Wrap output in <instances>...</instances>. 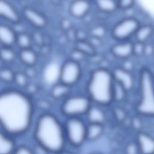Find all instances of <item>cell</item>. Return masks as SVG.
Segmentation results:
<instances>
[{"instance_id": "14", "label": "cell", "mask_w": 154, "mask_h": 154, "mask_svg": "<svg viewBox=\"0 0 154 154\" xmlns=\"http://www.w3.org/2000/svg\"><path fill=\"white\" fill-rule=\"evenodd\" d=\"M137 144L142 154H154V138L150 135L140 132L137 137Z\"/></svg>"}, {"instance_id": "17", "label": "cell", "mask_w": 154, "mask_h": 154, "mask_svg": "<svg viewBox=\"0 0 154 154\" xmlns=\"http://www.w3.org/2000/svg\"><path fill=\"white\" fill-rule=\"evenodd\" d=\"M86 114L89 123L102 125L105 120V114L103 110L96 106H91Z\"/></svg>"}, {"instance_id": "35", "label": "cell", "mask_w": 154, "mask_h": 154, "mask_svg": "<svg viewBox=\"0 0 154 154\" xmlns=\"http://www.w3.org/2000/svg\"><path fill=\"white\" fill-rule=\"evenodd\" d=\"M92 154H100V153H92Z\"/></svg>"}, {"instance_id": "6", "label": "cell", "mask_w": 154, "mask_h": 154, "mask_svg": "<svg viewBox=\"0 0 154 154\" xmlns=\"http://www.w3.org/2000/svg\"><path fill=\"white\" fill-rule=\"evenodd\" d=\"M90 100L85 96L78 95L66 97L63 102L61 109L64 115L69 117H78L86 114L89 109Z\"/></svg>"}, {"instance_id": "21", "label": "cell", "mask_w": 154, "mask_h": 154, "mask_svg": "<svg viewBox=\"0 0 154 154\" xmlns=\"http://www.w3.org/2000/svg\"><path fill=\"white\" fill-rule=\"evenodd\" d=\"M153 32V28L151 25H144L140 26L135 34L137 42L144 43L150 38Z\"/></svg>"}, {"instance_id": "34", "label": "cell", "mask_w": 154, "mask_h": 154, "mask_svg": "<svg viewBox=\"0 0 154 154\" xmlns=\"http://www.w3.org/2000/svg\"><path fill=\"white\" fill-rule=\"evenodd\" d=\"M57 154H73V153L70 152L66 151V150H63V151H61V152H59V153H58Z\"/></svg>"}, {"instance_id": "32", "label": "cell", "mask_w": 154, "mask_h": 154, "mask_svg": "<svg viewBox=\"0 0 154 154\" xmlns=\"http://www.w3.org/2000/svg\"><path fill=\"white\" fill-rule=\"evenodd\" d=\"M135 2L131 0H122L117 1V5L118 8H121L123 10H126L131 8Z\"/></svg>"}, {"instance_id": "11", "label": "cell", "mask_w": 154, "mask_h": 154, "mask_svg": "<svg viewBox=\"0 0 154 154\" xmlns=\"http://www.w3.org/2000/svg\"><path fill=\"white\" fill-rule=\"evenodd\" d=\"M0 18L13 23H18L20 20V16L15 7L4 1H0Z\"/></svg>"}, {"instance_id": "31", "label": "cell", "mask_w": 154, "mask_h": 154, "mask_svg": "<svg viewBox=\"0 0 154 154\" xmlns=\"http://www.w3.org/2000/svg\"><path fill=\"white\" fill-rule=\"evenodd\" d=\"M146 47L143 43L137 42L133 43V54L137 55H141L145 52Z\"/></svg>"}, {"instance_id": "26", "label": "cell", "mask_w": 154, "mask_h": 154, "mask_svg": "<svg viewBox=\"0 0 154 154\" xmlns=\"http://www.w3.org/2000/svg\"><path fill=\"white\" fill-rule=\"evenodd\" d=\"M15 73L10 68L0 69V80L7 83L13 82Z\"/></svg>"}, {"instance_id": "20", "label": "cell", "mask_w": 154, "mask_h": 154, "mask_svg": "<svg viewBox=\"0 0 154 154\" xmlns=\"http://www.w3.org/2000/svg\"><path fill=\"white\" fill-rule=\"evenodd\" d=\"M70 91V87L61 82L54 84L51 89V95L55 99H60L68 96Z\"/></svg>"}, {"instance_id": "28", "label": "cell", "mask_w": 154, "mask_h": 154, "mask_svg": "<svg viewBox=\"0 0 154 154\" xmlns=\"http://www.w3.org/2000/svg\"><path fill=\"white\" fill-rule=\"evenodd\" d=\"M76 50L79 51L83 54H90L93 52V47L89 42L84 40H79L76 46Z\"/></svg>"}, {"instance_id": "10", "label": "cell", "mask_w": 154, "mask_h": 154, "mask_svg": "<svg viewBox=\"0 0 154 154\" xmlns=\"http://www.w3.org/2000/svg\"><path fill=\"white\" fill-rule=\"evenodd\" d=\"M23 15L29 23L36 28H42L47 24L46 17L32 7H26L24 8L23 10Z\"/></svg>"}, {"instance_id": "15", "label": "cell", "mask_w": 154, "mask_h": 154, "mask_svg": "<svg viewBox=\"0 0 154 154\" xmlns=\"http://www.w3.org/2000/svg\"><path fill=\"white\" fill-rule=\"evenodd\" d=\"M112 54L119 58H127L133 54V43L123 41L114 45L111 49Z\"/></svg>"}, {"instance_id": "33", "label": "cell", "mask_w": 154, "mask_h": 154, "mask_svg": "<svg viewBox=\"0 0 154 154\" xmlns=\"http://www.w3.org/2000/svg\"><path fill=\"white\" fill-rule=\"evenodd\" d=\"M138 147L137 144L135 143L129 144L126 149V154H138Z\"/></svg>"}, {"instance_id": "27", "label": "cell", "mask_w": 154, "mask_h": 154, "mask_svg": "<svg viewBox=\"0 0 154 154\" xmlns=\"http://www.w3.org/2000/svg\"><path fill=\"white\" fill-rule=\"evenodd\" d=\"M13 82L19 87L23 88L26 87L29 84L28 83V77L23 72L15 73Z\"/></svg>"}, {"instance_id": "12", "label": "cell", "mask_w": 154, "mask_h": 154, "mask_svg": "<svg viewBox=\"0 0 154 154\" xmlns=\"http://www.w3.org/2000/svg\"><path fill=\"white\" fill-rule=\"evenodd\" d=\"M17 146L14 137L0 127V154H12Z\"/></svg>"}, {"instance_id": "19", "label": "cell", "mask_w": 154, "mask_h": 154, "mask_svg": "<svg viewBox=\"0 0 154 154\" xmlns=\"http://www.w3.org/2000/svg\"><path fill=\"white\" fill-rule=\"evenodd\" d=\"M104 128L103 125L97 123H89L87 126L86 139L94 141L98 139L103 134Z\"/></svg>"}, {"instance_id": "16", "label": "cell", "mask_w": 154, "mask_h": 154, "mask_svg": "<svg viewBox=\"0 0 154 154\" xmlns=\"http://www.w3.org/2000/svg\"><path fill=\"white\" fill-rule=\"evenodd\" d=\"M90 6L87 1H74L70 5L69 12L75 18H82L88 13Z\"/></svg>"}, {"instance_id": "24", "label": "cell", "mask_w": 154, "mask_h": 154, "mask_svg": "<svg viewBox=\"0 0 154 154\" xmlns=\"http://www.w3.org/2000/svg\"><path fill=\"white\" fill-rule=\"evenodd\" d=\"M16 57L15 52L11 47L2 46L0 48V59L5 63L12 62Z\"/></svg>"}, {"instance_id": "25", "label": "cell", "mask_w": 154, "mask_h": 154, "mask_svg": "<svg viewBox=\"0 0 154 154\" xmlns=\"http://www.w3.org/2000/svg\"><path fill=\"white\" fill-rule=\"evenodd\" d=\"M126 92V91L125 89L120 84L114 81L112 88V101H122L125 96Z\"/></svg>"}, {"instance_id": "1", "label": "cell", "mask_w": 154, "mask_h": 154, "mask_svg": "<svg viewBox=\"0 0 154 154\" xmlns=\"http://www.w3.org/2000/svg\"><path fill=\"white\" fill-rule=\"evenodd\" d=\"M34 112L29 97L16 90L0 93V127L14 137L25 133L30 128Z\"/></svg>"}, {"instance_id": "3", "label": "cell", "mask_w": 154, "mask_h": 154, "mask_svg": "<svg viewBox=\"0 0 154 154\" xmlns=\"http://www.w3.org/2000/svg\"><path fill=\"white\" fill-rule=\"evenodd\" d=\"M113 85L114 79L111 72L103 68L94 70L87 85L90 97L100 105H109L112 101Z\"/></svg>"}, {"instance_id": "18", "label": "cell", "mask_w": 154, "mask_h": 154, "mask_svg": "<svg viewBox=\"0 0 154 154\" xmlns=\"http://www.w3.org/2000/svg\"><path fill=\"white\" fill-rule=\"evenodd\" d=\"M19 57L21 61L28 67H32L37 61V54L31 48L20 49Z\"/></svg>"}, {"instance_id": "13", "label": "cell", "mask_w": 154, "mask_h": 154, "mask_svg": "<svg viewBox=\"0 0 154 154\" xmlns=\"http://www.w3.org/2000/svg\"><path fill=\"white\" fill-rule=\"evenodd\" d=\"M17 32L11 26L0 23V43L2 46L11 47L16 44Z\"/></svg>"}, {"instance_id": "29", "label": "cell", "mask_w": 154, "mask_h": 154, "mask_svg": "<svg viewBox=\"0 0 154 154\" xmlns=\"http://www.w3.org/2000/svg\"><path fill=\"white\" fill-rule=\"evenodd\" d=\"M106 34L105 28L101 25H98L93 27L91 30V35L93 37L101 39Z\"/></svg>"}, {"instance_id": "8", "label": "cell", "mask_w": 154, "mask_h": 154, "mask_svg": "<svg viewBox=\"0 0 154 154\" xmlns=\"http://www.w3.org/2000/svg\"><path fill=\"white\" fill-rule=\"evenodd\" d=\"M81 74V69L78 62L69 60L66 61L60 68L59 79L60 82L70 87L78 82Z\"/></svg>"}, {"instance_id": "9", "label": "cell", "mask_w": 154, "mask_h": 154, "mask_svg": "<svg viewBox=\"0 0 154 154\" xmlns=\"http://www.w3.org/2000/svg\"><path fill=\"white\" fill-rule=\"evenodd\" d=\"M114 81L120 84L126 91L131 90L134 86V80L129 71L122 67H117L111 72Z\"/></svg>"}, {"instance_id": "22", "label": "cell", "mask_w": 154, "mask_h": 154, "mask_svg": "<svg viewBox=\"0 0 154 154\" xmlns=\"http://www.w3.org/2000/svg\"><path fill=\"white\" fill-rule=\"evenodd\" d=\"M96 5L100 11L105 13H112L118 8L117 1L112 0L97 1Z\"/></svg>"}, {"instance_id": "7", "label": "cell", "mask_w": 154, "mask_h": 154, "mask_svg": "<svg viewBox=\"0 0 154 154\" xmlns=\"http://www.w3.org/2000/svg\"><path fill=\"white\" fill-rule=\"evenodd\" d=\"M140 26L137 19L132 17L125 18L118 22L112 28V37L119 41H126L135 34Z\"/></svg>"}, {"instance_id": "2", "label": "cell", "mask_w": 154, "mask_h": 154, "mask_svg": "<svg viewBox=\"0 0 154 154\" xmlns=\"http://www.w3.org/2000/svg\"><path fill=\"white\" fill-rule=\"evenodd\" d=\"M33 138L36 144L51 154H57L64 150L66 143L64 125L50 113H44L38 117Z\"/></svg>"}, {"instance_id": "4", "label": "cell", "mask_w": 154, "mask_h": 154, "mask_svg": "<svg viewBox=\"0 0 154 154\" xmlns=\"http://www.w3.org/2000/svg\"><path fill=\"white\" fill-rule=\"evenodd\" d=\"M140 89L138 112L144 116H154V79L151 73L146 69L141 72Z\"/></svg>"}, {"instance_id": "23", "label": "cell", "mask_w": 154, "mask_h": 154, "mask_svg": "<svg viewBox=\"0 0 154 154\" xmlns=\"http://www.w3.org/2000/svg\"><path fill=\"white\" fill-rule=\"evenodd\" d=\"M16 44L20 49L30 48L31 45V38L29 34L25 32L17 33Z\"/></svg>"}, {"instance_id": "5", "label": "cell", "mask_w": 154, "mask_h": 154, "mask_svg": "<svg viewBox=\"0 0 154 154\" xmlns=\"http://www.w3.org/2000/svg\"><path fill=\"white\" fill-rule=\"evenodd\" d=\"M66 141L72 146H81L86 139L87 126L78 117H69L64 125Z\"/></svg>"}, {"instance_id": "30", "label": "cell", "mask_w": 154, "mask_h": 154, "mask_svg": "<svg viewBox=\"0 0 154 154\" xmlns=\"http://www.w3.org/2000/svg\"><path fill=\"white\" fill-rule=\"evenodd\" d=\"M12 154H34L32 149L26 145L17 146Z\"/></svg>"}]
</instances>
